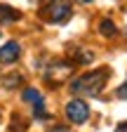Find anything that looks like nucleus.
I'll return each mask as SVG.
<instances>
[{
    "label": "nucleus",
    "mask_w": 127,
    "mask_h": 132,
    "mask_svg": "<svg viewBox=\"0 0 127 132\" xmlns=\"http://www.w3.org/2000/svg\"><path fill=\"white\" fill-rule=\"evenodd\" d=\"M108 76H111V69H97L92 73H85L71 82V92L83 94V97H97V94H101Z\"/></svg>",
    "instance_id": "1"
},
{
    "label": "nucleus",
    "mask_w": 127,
    "mask_h": 132,
    "mask_svg": "<svg viewBox=\"0 0 127 132\" xmlns=\"http://www.w3.org/2000/svg\"><path fill=\"white\" fill-rule=\"evenodd\" d=\"M66 118L68 123L73 125H80L89 118V106L83 102V99H71V102L66 104Z\"/></svg>",
    "instance_id": "2"
},
{
    "label": "nucleus",
    "mask_w": 127,
    "mask_h": 132,
    "mask_svg": "<svg viewBox=\"0 0 127 132\" xmlns=\"http://www.w3.org/2000/svg\"><path fill=\"white\" fill-rule=\"evenodd\" d=\"M73 73V64L68 61H61V64H52V66H47V71H45V78L52 82V85H59V82L63 80H68V76Z\"/></svg>",
    "instance_id": "3"
},
{
    "label": "nucleus",
    "mask_w": 127,
    "mask_h": 132,
    "mask_svg": "<svg viewBox=\"0 0 127 132\" xmlns=\"http://www.w3.org/2000/svg\"><path fill=\"white\" fill-rule=\"evenodd\" d=\"M50 3H52V0H50ZM42 16H45L47 21H52V24H63V21L71 16V7H68L66 3H59V0H54V3L42 12Z\"/></svg>",
    "instance_id": "4"
},
{
    "label": "nucleus",
    "mask_w": 127,
    "mask_h": 132,
    "mask_svg": "<svg viewBox=\"0 0 127 132\" xmlns=\"http://www.w3.org/2000/svg\"><path fill=\"white\" fill-rule=\"evenodd\" d=\"M19 54H21L19 43H7L5 47H0V64H12V61H17Z\"/></svg>",
    "instance_id": "5"
},
{
    "label": "nucleus",
    "mask_w": 127,
    "mask_h": 132,
    "mask_svg": "<svg viewBox=\"0 0 127 132\" xmlns=\"http://www.w3.org/2000/svg\"><path fill=\"white\" fill-rule=\"evenodd\" d=\"M19 12L17 10H12L10 5H0V24H7V21H17L19 19Z\"/></svg>",
    "instance_id": "6"
},
{
    "label": "nucleus",
    "mask_w": 127,
    "mask_h": 132,
    "mask_svg": "<svg viewBox=\"0 0 127 132\" xmlns=\"http://www.w3.org/2000/svg\"><path fill=\"white\" fill-rule=\"evenodd\" d=\"M99 28H101V36H106V38H113L115 33H118L115 24H113V21H108V19H104V21L99 24Z\"/></svg>",
    "instance_id": "7"
},
{
    "label": "nucleus",
    "mask_w": 127,
    "mask_h": 132,
    "mask_svg": "<svg viewBox=\"0 0 127 132\" xmlns=\"http://www.w3.org/2000/svg\"><path fill=\"white\" fill-rule=\"evenodd\" d=\"M24 99H26V102H42V94L35 90V87H28V90H24Z\"/></svg>",
    "instance_id": "8"
},
{
    "label": "nucleus",
    "mask_w": 127,
    "mask_h": 132,
    "mask_svg": "<svg viewBox=\"0 0 127 132\" xmlns=\"http://www.w3.org/2000/svg\"><path fill=\"white\" fill-rule=\"evenodd\" d=\"M3 82H5V87H17V82H21V76H19V73H12V76H7Z\"/></svg>",
    "instance_id": "9"
},
{
    "label": "nucleus",
    "mask_w": 127,
    "mask_h": 132,
    "mask_svg": "<svg viewBox=\"0 0 127 132\" xmlns=\"http://www.w3.org/2000/svg\"><path fill=\"white\" fill-rule=\"evenodd\" d=\"M50 132H73V130H71V127H66V125H54Z\"/></svg>",
    "instance_id": "10"
},
{
    "label": "nucleus",
    "mask_w": 127,
    "mask_h": 132,
    "mask_svg": "<svg viewBox=\"0 0 127 132\" xmlns=\"http://www.w3.org/2000/svg\"><path fill=\"white\" fill-rule=\"evenodd\" d=\"M115 94H118L120 99H127V82H125L122 87H118V92H115Z\"/></svg>",
    "instance_id": "11"
},
{
    "label": "nucleus",
    "mask_w": 127,
    "mask_h": 132,
    "mask_svg": "<svg viewBox=\"0 0 127 132\" xmlns=\"http://www.w3.org/2000/svg\"><path fill=\"white\" fill-rule=\"evenodd\" d=\"M115 132H127V123H120V125H118V130H115Z\"/></svg>",
    "instance_id": "12"
},
{
    "label": "nucleus",
    "mask_w": 127,
    "mask_h": 132,
    "mask_svg": "<svg viewBox=\"0 0 127 132\" xmlns=\"http://www.w3.org/2000/svg\"><path fill=\"white\" fill-rule=\"evenodd\" d=\"M78 3H92V0H78Z\"/></svg>",
    "instance_id": "13"
}]
</instances>
